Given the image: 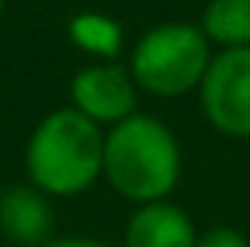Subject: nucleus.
Returning a JSON list of instances; mask_svg holds the SVG:
<instances>
[{
	"mask_svg": "<svg viewBox=\"0 0 250 247\" xmlns=\"http://www.w3.org/2000/svg\"><path fill=\"white\" fill-rule=\"evenodd\" d=\"M44 247H111L98 238H83V235H63V238H51Z\"/></svg>",
	"mask_w": 250,
	"mask_h": 247,
	"instance_id": "9b49d317",
	"label": "nucleus"
},
{
	"mask_svg": "<svg viewBox=\"0 0 250 247\" xmlns=\"http://www.w3.org/2000/svg\"><path fill=\"white\" fill-rule=\"evenodd\" d=\"M196 238L190 212L168 200L136 206L124 225V247H196Z\"/></svg>",
	"mask_w": 250,
	"mask_h": 247,
	"instance_id": "0eeeda50",
	"label": "nucleus"
},
{
	"mask_svg": "<svg viewBox=\"0 0 250 247\" xmlns=\"http://www.w3.org/2000/svg\"><path fill=\"white\" fill-rule=\"evenodd\" d=\"M200 29L222 48H250V0H212Z\"/></svg>",
	"mask_w": 250,
	"mask_h": 247,
	"instance_id": "6e6552de",
	"label": "nucleus"
},
{
	"mask_svg": "<svg viewBox=\"0 0 250 247\" xmlns=\"http://www.w3.org/2000/svg\"><path fill=\"white\" fill-rule=\"evenodd\" d=\"M200 105L219 133L250 140V48H225L200 82Z\"/></svg>",
	"mask_w": 250,
	"mask_h": 247,
	"instance_id": "20e7f679",
	"label": "nucleus"
},
{
	"mask_svg": "<svg viewBox=\"0 0 250 247\" xmlns=\"http://www.w3.org/2000/svg\"><path fill=\"white\" fill-rule=\"evenodd\" d=\"M70 99L80 114H85L92 124H121L133 118L136 108V82L130 70L117 63H98L85 67L70 82Z\"/></svg>",
	"mask_w": 250,
	"mask_h": 247,
	"instance_id": "39448f33",
	"label": "nucleus"
},
{
	"mask_svg": "<svg viewBox=\"0 0 250 247\" xmlns=\"http://www.w3.org/2000/svg\"><path fill=\"white\" fill-rule=\"evenodd\" d=\"M67 32H70V41L80 51H85V54L111 61V57H117L124 51L121 22H114L111 16H102V13H80V16H73Z\"/></svg>",
	"mask_w": 250,
	"mask_h": 247,
	"instance_id": "1a4fd4ad",
	"label": "nucleus"
},
{
	"mask_svg": "<svg viewBox=\"0 0 250 247\" xmlns=\"http://www.w3.org/2000/svg\"><path fill=\"white\" fill-rule=\"evenodd\" d=\"M0 238L13 247H44L54 238L51 197L32 184H16L0 193Z\"/></svg>",
	"mask_w": 250,
	"mask_h": 247,
	"instance_id": "423d86ee",
	"label": "nucleus"
},
{
	"mask_svg": "<svg viewBox=\"0 0 250 247\" xmlns=\"http://www.w3.org/2000/svg\"><path fill=\"white\" fill-rule=\"evenodd\" d=\"M196 247H250V241L244 231L231 228V225H212V228L200 231Z\"/></svg>",
	"mask_w": 250,
	"mask_h": 247,
	"instance_id": "9d476101",
	"label": "nucleus"
},
{
	"mask_svg": "<svg viewBox=\"0 0 250 247\" xmlns=\"http://www.w3.org/2000/svg\"><path fill=\"white\" fill-rule=\"evenodd\" d=\"M25 174L44 197H80L104 178V133L76 108H57L25 143Z\"/></svg>",
	"mask_w": 250,
	"mask_h": 247,
	"instance_id": "f257e3e1",
	"label": "nucleus"
},
{
	"mask_svg": "<svg viewBox=\"0 0 250 247\" xmlns=\"http://www.w3.org/2000/svg\"><path fill=\"white\" fill-rule=\"evenodd\" d=\"M212 54L203 29L190 22H165L149 29L130 57V76L136 86L155 95H184L206 76Z\"/></svg>",
	"mask_w": 250,
	"mask_h": 247,
	"instance_id": "7ed1b4c3",
	"label": "nucleus"
},
{
	"mask_svg": "<svg viewBox=\"0 0 250 247\" xmlns=\"http://www.w3.org/2000/svg\"><path fill=\"white\" fill-rule=\"evenodd\" d=\"M181 168L174 133L149 114H133L104 133V181L133 206L168 200L181 181Z\"/></svg>",
	"mask_w": 250,
	"mask_h": 247,
	"instance_id": "f03ea898",
	"label": "nucleus"
},
{
	"mask_svg": "<svg viewBox=\"0 0 250 247\" xmlns=\"http://www.w3.org/2000/svg\"><path fill=\"white\" fill-rule=\"evenodd\" d=\"M3 3H6V0H0V13H3Z\"/></svg>",
	"mask_w": 250,
	"mask_h": 247,
	"instance_id": "f8f14e48",
	"label": "nucleus"
}]
</instances>
